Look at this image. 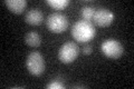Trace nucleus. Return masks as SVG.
Segmentation results:
<instances>
[{"label":"nucleus","instance_id":"obj_1","mask_svg":"<svg viewBox=\"0 0 134 89\" xmlns=\"http://www.w3.org/2000/svg\"><path fill=\"white\" fill-rule=\"evenodd\" d=\"M72 36L78 42H87L95 36V27L91 21L78 20L72 28Z\"/></svg>","mask_w":134,"mask_h":89},{"label":"nucleus","instance_id":"obj_2","mask_svg":"<svg viewBox=\"0 0 134 89\" xmlns=\"http://www.w3.org/2000/svg\"><path fill=\"white\" fill-rule=\"evenodd\" d=\"M26 66L28 71L34 76H40L45 71V59L38 51H32L28 55Z\"/></svg>","mask_w":134,"mask_h":89},{"label":"nucleus","instance_id":"obj_3","mask_svg":"<svg viewBox=\"0 0 134 89\" xmlns=\"http://www.w3.org/2000/svg\"><path fill=\"white\" fill-rule=\"evenodd\" d=\"M46 25H47V28L50 31L55 33H60L65 31L68 27V19L65 15L60 14V12H53L48 16Z\"/></svg>","mask_w":134,"mask_h":89},{"label":"nucleus","instance_id":"obj_4","mask_svg":"<svg viewBox=\"0 0 134 89\" xmlns=\"http://www.w3.org/2000/svg\"><path fill=\"white\" fill-rule=\"evenodd\" d=\"M79 47L76 42L67 41L59 48L58 58L63 63H70L78 57Z\"/></svg>","mask_w":134,"mask_h":89},{"label":"nucleus","instance_id":"obj_5","mask_svg":"<svg viewBox=\"0 0 134 89\" xmlns=\"http://www.w3.org/2000/svg\"><path fill=\"white\" fill-rule=\"evenodd\" d=\"M100 49H102V52L106 57L113 59L120 58L123 55V50H124L122 44L116 39H106L105 41H103Z\"/></svg>","mask_w":134,"mask_h":89},{"label":"nucleus","instance_id":"obj_6","mask_svg":"<svg viewBox=\"0 0 134 89\" xmlns=\"http://www.w3.org/2000/svg\"><path fill=\"white\" fill-rule=\"evenodd\" d=\"M113 19H114V14L106 9V8H100L98 10H95L94 14V22L97 25L98 27H107L112 23Z\"/></svg>","mask_w":134,"mask_h":89},{"label":"nucleus","instance_id":"obj_7","mask_svg":"<svg viewBox=\"0 0 134 89\" xmlns=\"http://www.w3.org/2000/svg\"><path fill=\"white\" fill-rule=\"evenodd\" d=\"M43 12L38 9H31L29 10L26 16H25V20H26V22L31 25V26H38V25L41 23V21H43Z\"/></svg>","mask_w":134,"mask_h":89},{"label":"nucleus","instance_id":"obj_8","mask_svg":"<svg viewBox=\"0 0 134 89\" xmlns=\"http://www.w3.org/2000/svg\"><path fill=\"white\" fill-rule=\"evenodd\" d=\"M6 6L14 14H21L27 6L26 0H6Z\"/></svg>","mask_w":134,"mask_h":89},{"label":"nucleus","instance_id":"obj_9","mask_svg":"<svg viewBox=\"0 0 134 89\" xmlns=\"http://www.w3.org/2000/svg\"><path fill=\"white\" fill-rule=\"evenodd\" d=\"M25 41H26L27 46H29V47L37 48L40 46L41 38L37 31H29L26 33V36H25Z\"/></svg>","mask_w":134,"mask_h":89},{"label":"nucleus","instance_id":"obj_10","mask_svg":"<svg viewBox=\"0 0 134 89\" xmlns=\"http://www.w3.org/2000/svg\"><path fill=\"white\" fill-rule=\"evenodd\" d=\"M46 3L52 8H54V9L60 10L69 5V0H47Z\"/></svg>","mask_w":134,"mask_h":89},{"label":"nucleus","instance_id":"obj_11","mask_svg":"<svg viewBox=\"0 0 134 89\" xmlns=\"http://www.w3.org/2000/svg\"><path fill=\"white\" fill-rule=\"evenodd\" d=\"M82 17H83V20H86V21H92L94 18V14H95V9L91 6H85L82 8Z\"/></svg>","mask_w":134,"mask_h":89},{"label":"nucleus","instance_id":"obj_12","mask_svg":"<svg viewBox=\"0 0 134 89\" xmlns=\"http://www.w3.org/2000/svg\"><path fill=\"white\" fill-rule=\"evenodd\" d=\"M46 87H47L48 89H64L65 88L64 85H63L60 81H57V80L47 84V86H46Z\"/></svg>","mask_w":134,"mask_h":89},{"label":"nucleus","instance_id":"obj_13","mask_svg":"<svg viewBox=\"0 0 134 89\" xmlns=\"http://www.w3.org/2000/svg\"><path fill=\"white\" fill-rule=\"evenodd\" d=\"M92 51H93V48H92V46H90V45H86L85 47L83 48V52H84V55H86V56H90Z\"/></svg>","mask_w":134,"mask_h":89}]
</instances>
